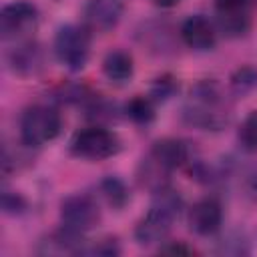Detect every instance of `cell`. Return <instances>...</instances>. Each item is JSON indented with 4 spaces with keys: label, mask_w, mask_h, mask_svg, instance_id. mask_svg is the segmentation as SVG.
I'll return each instance as SVG.
<instances>
[{
    "label": "cell",
    "mask_w": 257,
    "mask_h": 257,
    "mask_svg": "<svg viewBox=\"0 0 257 257\" xmlns=\"http://www.w3.org/2000/svg\"><path fill=\"white\" fill-rule=\"evenodd\" d=\"M229 100L215 80H201L191 88L183 118L203 131H219L229 122Z\"/></svg>",
    "instance_id": "6da1fadb"
},
{
    "label": "cell",
    "mask_w": 257,
    "mask_h": 257,
    "mask_svg": "<svg viewBox=\"0 0 257 257\" xmlns=\"http://www.w3.org/2000/svg\"><path fill=\"white\" fill-rule=\"evenodd\" d=\"M183 207L181 197L165 187L161 191L155 193V203L151 205V209L139 219L137 227H135V239L139 245H157L163 243L173 227L175 217H179Z\"/></svg>",
    "instance_id": "7a4b0ae2"
},
{
    "label": "cell",
    "mask_w": 257,
    "mask_h": 257,
    "mask_svg": "<svg viewBox=\"0 0 257 257\" xmlns=\"http://www.w3.org/2000/svg\"><path fill=\"white\" fill-rule=\"evenodd\" d=\"M60 128V112L48 104H32L20 116V141L30 149L50 143L58 137Z\"/></svg>",
    "instance_id": "3957f363"
},
{
    "label": "cell",
    "mask_w": 257,
    "mask_h": 257,
    "mask_svg": "<svg viewBox=\"0 0 257 257\" xmlns=\"http://www.w3.org/2000/svg\"><path fill=\"white\" fill-rule=\"evenodd\" d=\"M54 54L68 70H82L90 56V30L84 24L60 26L54 36Z\"/></svg>",
    "instance_id": "277c9868"
},
{
    "label": "cell",
    "mask_w": 257,
    "mask_h": 257,
    "mask_svg": "<svg viewBox=\"0 0 257 257\" xmlns=\"http://www.w3.org/2000/svg\"><path fill=\"white\" fill-rule=\"evenodd\" d=\"M70 151L80 159L102 161L114 157L120 151V139L112 131L94 124L74 133V137L70 139Z\"/></svg>",
    "instance_id": "5b68a950"
},
{
    "label": "cell",
    "mask_w": 257,
    "mask_h": 257,
    "mask_svg": "<svg viewBox=\"0 0 257 257\" xmlns=\"http://www.w3.org/2000/svg\"><path fill=\"white\" fill-rule=\"evenodd\" d=\"M60 221L64 227L84 235L86 231L94 229L100 221L98 203L84 193L70 195L60 203Z\"/></svg>",
    "instance_id": "8992f818"
},
{
    "label": "cell",
    "mask_w": 257,
    "mask_h": 257,
    "mask_svg": "<svg viewBox=\"0 0 257 257\" xmlns=\"http://www.w3.org/2000/svg\"><path fill=\"white\" fill-rule=\"evenodd\" d=\"M38 24V10L32 2L16 0L2 8L0 12V32L4 38L22 40Z\"/></svg>",
    "instance_id": "52a82bcc"
},
{
    "label": "cell",
    "mask_w": 257,
    "mask_h": 257,
    "mask_svg": "<svg viewBox=\"0 0 257 257\" xmlns=\"http://www.w3.org/2000/svg\"><path fill=\"white\" fill-rule=\"evenodd\" d=\"M6 62L14 74L32 76L38 74L44 66V50L40 42L32 38H22L6 52Z\"/></svg>",
    "instance_id": "ba28073f"
},
{
    "label": "cell",
    "mask_w": 257,
    "mask_h": 257,
    "mask_svg": "<svg viewBox=\"0 0 257 257\" xmlns=\"http://www.w3.org/2000/svg\"><path fill=\"white\" fill-rule=\"evenodd\" d=\"M122 0H88L82 8V24L90 32H108L120 22Z\"/></svg>",
    "instance_id": "9c48e42d"
},
{
    "label": "cell",
    "mask_w": 257,
    "mask_h": 257,
    "mask_svg": "<svg viewBox=\"0 0 257 257\" xmlns=\"http://www.w3.org/2000/svg\"><path fill=\"white\" fill-rule=\"evenodd\" d=\"M221 223H223V207L213 197H205L189 209V227L197 235L203 237L215 235L221 229Z\"/></svg>",
    "instance_id": "30bf717a"
},
{
    "label": "cell",
    "mask_w": 257,
    "mask_h": 257,
    "mask_svg": "<svg viewBox=\"0 0 257 257\" xmlns=\"http://www.w3.org/2000/svg\"><path fill=\"white\" fill-rule=\"evenodd\" d=\"M183 42L193 50H211L217 42V26L203 14L189 16L179 30Z\"/></svg>",
    "instance_id": "8fae6325"
},
{
    "label": "cell",
    "mask_w": 257,
    "mask_h": 257,
    "mask_svg": "<svg viewBox=\"0 0 257 257\" xmlns=\"http://www.w3.org/2000/svg\"><path fill=\"white\" fill-rule=\"evenodd\" d=\"M86 243L82 239V233H76L68 227H60L56 231H52L50 235H46L40 245H38V253L42 255H82Z\"/></svg>",
    "instance_id": "7c38bea8"
},
{
    "label": "cell",
    "mask_w": 257,
    "mask_h": 257,
    "mask_svg": "<svg viewBox=\"0 0 257 257\" xmlns=\"http://www.w3.org/2000/svg\"><path fill=\"white\" fill-rule=\"evenodd\" d=\"M191 153H193L191 145L181 141V139H161L153 145L149 155L155 157L165 169L173 171V169H179V167L193 163Z\"/></svg>",
    "instance_id": "4fadbf2b"
},
{
    "label": "cell",
    "mask_w": 257,
    "mask_h": 257,
    "mask_svg": "<svg viewBox=\"0 0 257 257\" xmlns=\"http://www.w3.org/2000/svg\"><path fill=\"white\" fill-rule=\"evenodd\" d=\"M102 72L104 76L114 84H124L133 78L135 62L133 56L124 50H110L102 60Z\"/></svg>",
    "instance_id": "5bb4252c"
},
{
    "label": "cell",
    "mask_w": 257,
    "mask_h": 257,
    "mask_svg": "<svg viewBox=\"0 0 257 257\" xmlns=\"http://www.w3.org/2000/svg\"><path fill=\"white\" fill-rule=\"evenodd\" d=\"M225 36L239 38L247 34L251 26L249 8L247 10H217V24H215Z\"/></svg>",
    "instance_id": "9a60e30c"
},
{
    "label": "cell",
    "mask_w": 257,
    "mask_h": 257,
    "mask_svg": "<svg viewBox=\"0 0 257 257\" xmlns=\"http://www.w3.org/2000/svg\"><path fill=\"white\" fill-rule=\"evenodd\" d=\"M100 193L106 199V203L114 209H122L131 199L126 185L118 177H104L100 181Z\"/></svg>",
    "instance_id": "2e32d148"
},
{
    "label": "cell",
    "mask_w": 257,
    "mask_h": 257,
    "mask_svg": "<svg viewBox=\"0 0 257 257\" xmlns=\"http://www.w3.org/2000/svg\"><path fill=\"white\" fill-rule=\"evenodd\" d=\"M126 116L137 124H149L155 118V100L151 96H135L124 106Z\"/></svg>",
    "instance_id": "e0dca14e"
},
{
    "label": "cell",
    "mask_w": 257,
    "mask_h": 257,
    "mask_svg": "<svg viewBox=\"0 0 257 257\" xmlns=\"http://www.w3.org/2000/svg\"><path fill=\"white\" fill-rule=\"evenodd\" d=\"M229 88L235 96H247L257 88V68L255 66H241L231 74Z\"/></svg>",
    "instance_id": "ac0fdd59"
},
{
    "label": "cell",
    "mask_w": 257,
    "mask_h": 257,
    "mask_svg": "<svg viewBox=\"0 0 257 257\" xmlns=\"http://www.w3.org/2000/svg\"><path fill=\"white\" fill-rule=\"evenodd\" d=\"M239 141H241L243 149L257 153V112H251L243 120L241 131H239Z\"/></svg>",
    "instance_id": "d6986e66"
},
{
    "label": "cell",
    "mask_w": 257,
    "mask_h": 257,
    "mask_svg": "<svg viewBox=\"0 0 257 257\" xmlns=\"http://www.w3.org/2000/svg\"><path fill=\"white\" fill-rule=\"evenodd\" d=\"M118 253H120V247H118V241L114 237H104L90 247L86 245L82 251V255H96V257H112Z\"/></svg>",
    "instance_id": "ffe728a7"
},
{
    "label": "cell",
    "mask_w": 257,
    "mask_h": 257,
    "mask_svg": "<svg viewBox=\"0 0 257 257\" xmlns=\"http://www.w3.org/2000/svg\"><path fill=\"white\" fill-rule=\"evenodd\" d=\"M177 90V82L175 78H171L169 74L165 76H159L155 82H153V88H151V98L153 100H167L175 94Z\"/></svg>",
    "instance_id": "44dd1931"
},
{
    "label": "cell",
    "mask_w": 257,
    "mask_h": 257,
    "mask_svg": "<svg viewBox=\"0 0 257 257\" xmlns=\"http://www.w3.org/2000/svg\"><path fill=\"white\" fill-rule=\"evenodd\" d=\"M2 209L8 215H20V213L26 211V199L20 193L4 189V193H2Z\"/></svg>",
    "instance_id": "7402d4cb"
},
{
    "label": "cell",
    "mask_w": 257,
    "mask_h": 257,
    "mask_svg": "<svg viewBox=\"0 0 257 257\" xmlns=\"http://www.w3.org/2000/svg\"><path fill=\"white\" fill-rule=\"evenodd\" d=\"M217 10H247L249 0H217Z\"/></svg>",
    "instance_id": "603a6c76"
},
{
    "label": "cell",
    "mask_w": 257,
    "mask_h": 257,
    "mask_svg": "<svg viewBox=\"0 0 257 257\" xmlns=\"http://www.w3.org/2000/svg\"><path fill=\"white\" fill-rule=\"evenodd\" d=\"M161 253H177V255H189L193 253L191 247L183 245V243H177V245H167V247H161Z\"/></svg>",
    "instance_id": "cb8c5ba5"
},
{
    "label": "cell",
    "mask_w": 257,
    "mask_h": 257,
    "mask_svg": "<svg viewBox=\"0 0 257 257\" xmlns=\"http://www.w3.org/2000/svg\"><path fill=\"white\" fill-rule=\"evenodd\" d=\"M155 6H161V8H173V6H177L181 0H151Z\"/></svg>",
    "instance_id": "d4e9b609"
},
{
    "label": "cell",
    "mask_w": 257,
    "mask_h": 257,
    "mask_svg": "<svg viewBox=\"0 0 257 257\" xmlns=\"http://www.w3.org/2000/svg\"><path fill=\"white\" fill-rule=\"evenodd\" d=\"M253 191H255V195H257V177H255V181H253Z\"/></svg>",
    "instance_id": "484cf974"
}]
</instances>
